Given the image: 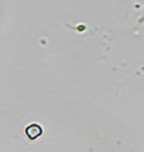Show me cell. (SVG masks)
<instances>
[{
    "label": "cell",
    "mask_w": 144,
    "mask_h": 152,
    "mask_svg": "<svg viewBox=\"0 0 144 152\" xmlns=\"http://www.w3.org/2000/svg\"><path fill=\"white\" fill-rule=\"evenodd\" d=\"M42 134H43V128H42V126L37 124V123H32V124L27 126V128H25V136L31 141L38 140Z\"/></svg>",
    "instance_id": "obj_1"
}]
</instances>
